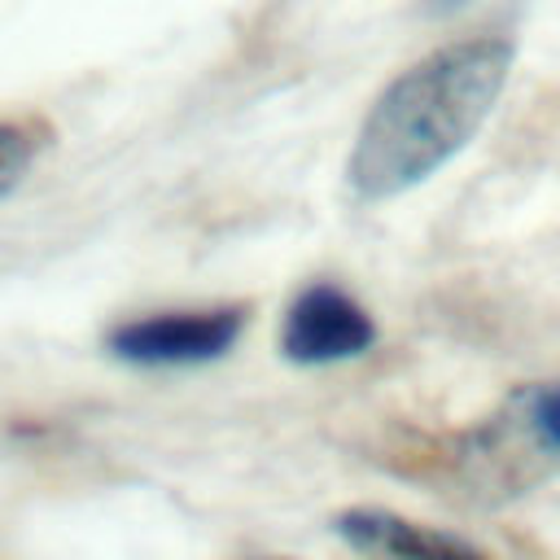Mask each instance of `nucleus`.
<instances>
[{"mask_svg":"<svg viewBox=\"0 0 560 560\" xmlns=\"http://www.w3.org/2000/svg\"><path fill=\"white\" fill-rule=\"evenodd\" d=\"M376 324L372 315L337 284H306L280 324V354L298 368L346 363L372 350Z\"/></svg>","mask_w":560,"mask_h":560,"instance_id":"nucleus-3","label":"nucleus"},{"mask_svg":"<svg viewBox=\"0 0 560 560\" xmlns=\"http://www.w3.org/2000/svg\"><path fill=\"white\" fill-rule=\"evenodd\" d=\"M267 560H289V556H267Z\"/></svg>","mask_w":560,"mask_h":560,"instance_id":"nucleus-8","label":"nucleus"},{"mask_svg":"<svg viewBox=\"0 0 560 560\" xmlns=\"http://www.w3.org/2000/svg\"><path fill=\"white\" fill-rule=\"evenodd\" d=\"M512 39L472 35L407 66L368 109L346 179L363 201H389L438 175L494 114L512 70Z\"/></svg>","mask_w":560,"mask_h":560,"instance_id":"nucleus-1","label":"nucleus"},{"mask_svg":"<svg viewBox=\"0 0 560 560\" xmlns=\"http://www.w3.org/2000/svg\"><path fill=\"white\" fill-rule=\"evenodd\" d=\"M245 306H206V311H158L109 328L105 350L136 368H192L223 359L245 332Z\"/></svg>","mask_w":560,"mask_h":560,"instance_id":"nucleus-2","label":"nucleus"},{"mask_svg":"<svg viewBox=\"0 0 560 560\" xmlns=\"http://www.w3.org/2000/svg\"><path fill=\"white\" fill-rule=\"evenodd\" d=\"M332 534L372 560H490L477 542L429 529L389 508H346L332 516Z\"/></svg>","mask_w":560,"mask_h":560,"instance_id":"nucleus-4","label":"nucleus"},{"mask_svg":"<svg viewBox=\"0 0 560 560\" xmlns=\"http://www.w3.org/2000/svg\"><path fill=\"white\" fill-rule=\"evenodd\" d=\"M31 153L35 149H31L26 131L13 127V122H0V197H9L22 184V175L31 166Z\"/></svg>","mask_w":560,"mask_h":560,"instance_id":"nucleus-6","label":"nucleus"},{"mask_svg":"<svg viewBox=\"0 0 560 560\" xmlns=\"http://www.w3.org/2000/svg\"><path fill=\"white\" fill-rule=\"evenodd\" d=\"M525 442L534 446L542 472H560V381L547 385H521L508 398Z\"/></svg>","mask_w":560,"mask_h":560,"instance_id":"nucleus-5","label":"nucleus"},{"mask_svg":"<svg viewBox=\"0 0 560 560\" xmlns=\"http://www.w3.org/2000/svg\"><path fill=\"white\" fill-rule=\"evenodd\" d=\"M464 4H468V0H429L433 13H451V9H464Z\"/></svg>","mask_w":560,"mask_h":560,"instance_id":"nucleus-7","label":"nucleus"}]
</instances>
